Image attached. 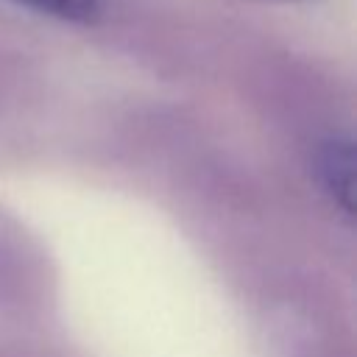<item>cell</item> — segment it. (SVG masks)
I'll list each match as a JSON object with an SVG mask.
<instances>
[{"label":"cell","instance_id":"cell-1","mask_svg":"<svg viewBox=\"0 0 357 357\" xmlns=\"http://www.w3.org/2000/svg\"><path fill=\"white\" fill-rule=\"evenodd\" d=\"M315 176L326 198L346 218L354 215V142L329 137L315 151Z\"/></svg>","mask_w":357,"mask_h":357},{"label":"cell","instance_id":"cell-2","mask_svg":"<svg viewBox=\"0 0 357 357\" xmlns=\"http://www.w3.org/2000/svg\"><path fill=\"white\" fill-rule=\"evenodd\" d=\"M20 8L61 20V22H92L100 14V0H11Z\"/></svg>","mask_w":357,"mask_h":357}]
</instances>
